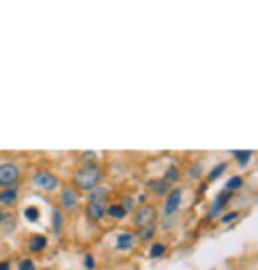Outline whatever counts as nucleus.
Listing matches in <instances>:
<instances>
[{"label":"nucleus","instance_id":"nucleus-22","mask_svg":"<svg viewBox=\"0 0 258 270\" xmlns=\"http://www.w3.org/2000/svg\"><path fill=\"white\" fill-rule=\"evenodd\" d=\"M25 218L28 221H37L39 219V209L37 207H26L25 209Z\"/></svg>","mask_w":258,"mask_h":270},{"label":"nucleus","instance_id":"nucleus-7","mask_svg":"<svg viewBox=\"0 0 258 270\" xmlns=\"http://www.w3.org/2000/svg\"><path fill=\"white\" fill-rule=\"evenodd\" d=\"M232 196H234V193H230V191H220L216 195V198H214V202L211 204V209H209V212H207V218L209 219H213V218H218V216H221V212H223V209L227 207V204L232 200Z\"/></svg>","mask_w":258,"mask_h":270},{"label":"nucleus","instance_id":"nucleus-14","mask_svg":"<svg viewBox=\"0 0 258 270\" xmlns=\"http://www.w3.org/2000/svg\"><path fill=\"white\" fill-rule=\"evenodd\" d=\"M243 184H244V179L241 178V176H232V178L227 181V184H225V191L234 193L239 188H243Z\"/></svg>","mask_w":258,"mask_h":270},{"label":"nucleus","instance_id":"nucleus-20","mask_svg":"<svg viewBox=\"0 0 258 270\" xmlns=\"http://www.w3.org/2000/svg\"><path fill=\"white\" fill-rule=\"evenodd\" d=\"M200 174H202V163H200V162L193 163V165H191L190 169H188V178L197 179Z\"/></svg>","mask_w":258,"mask_h":270},{"label":"nucleus","instance_id":"nucleus-12","mask_svg":"<svg viewBox=\"0 0 258 270\" xmlns=\"http://www.w3.org/2000/svg\"><path fill=\"white\" fill-rule=\"evenodd\" d=\"M105 214L111 216L112 219H123L125 216H127V211H125L121 204H114V205H109V207L105 209Z\"/></svg>","mask_w":258,"mask_h":270},{"label":"nucleus","instance_id":"nucleus-5","mask_svg":"<svg viewBox=\"0 0 258 270\" xmlns=\"http://www.w3.org/2000/svg\"><path fill=\"white\" fill-rule=\"evenodd\" d=\"M181 202H183V189L181 188H172L169 191L167 198H165V204H164V214L167 218H172L174 214H177L181 207Z\"/></svg>","mask_w":258,"mask_h":270},{"label":"nucleus","instance_id":"nucleus-6","mask_svg":"<svg viewBox=\"0 0 258 270\" xmlns=\"http://www.w3.org/2000/svg\"><path fill=\"white\" fill-rule=\"evenodd\" d=\"M34 182L37 188L44 189V191H55L56 188H58V184H60V181H58V178L56 176H53L51 172L48 171H41L35 174L34 178Z\"/></svg>","mask_w":258,"mask_h":270},{"label":"nucleus","instance_id":"nucleus-2","mask_svg":"<svg viewBox=\"0 0 258 270\" xmlns=\"http://www.w3.org/2000/svg\"><path fill=\"white\" fill-rule=\"evenodd\" d=\"M107 191L105 189H93V193L90 195V200H88V205H86V214L88 218L93 219V221H98L105 216V200H107Z\"/></svg>","mask_w":258,"mask_h":270},{"label":"nucleus","instance_id":"nucleus-4","mask_svg":"<svg viewBox=\"0 0 258 270\" xmlns=\"http://www.w3.org/2000/svg\"><path fill=\"white\" fill-rule=\"evenodd\" d=\"M19 181V169L16 163L5 162L0 163V186L5 189H11Z\"/></svg>","mask_w":258,"mask_h":270},{"label":"nucleus","instance_id":"nucleus-19","mask_svg":"<svg viewBox=\"0 0 258 270\" xmlns=\"http://www.w3.org/2000/svg\"><path fill=\"white\" fill-rule=\"evenodd\" d=\"M239 216H241L239 211H230V212H227V214L220 216V221L223 223V225H228V223H232V221H236V219H239Z\"/></svg>","mask_w":258,"mask_h":270},{"label":"nucleus","instance_id":"nucleus-25","mask_svg":"<svg viewBox=\"0 0 258 270\" xmlns=\"http://www.w3.org/2000/svg\"><path fill=\"white\" fill-rule=\"evenodd\" d=\"M85 267L88 270H93L95 269V260H93V256H91V255H86L85 256Z\"/></svg>","mask_w":258,"mask_h":270},{"label":"nucleus","instance_id":"nucleus-16","mask_svg":"<svg viewBox=\"0 0 258 270\" xmlns=\"http://www.w3.org/2000/svg\"><path fill=\"white\" fill-rule=\"evenodd\" d=\"M165 253H167V246L162 244V242H155V244L150 248V258H153V260L162 258Z\"/></svg>","mask_w":258,"mask_h":270},{"label":"nucleus","instance_id":"nucleus-18","mask_svg":"<svg viewBox=\"0 0 258 270\" xmlns=\"http://www.w3.org/2000/svg\"><path fill=\"white\" fill-rule=\"evenodd\" d=\"M251 155H253V151H234V158L237 160L239 165H246L250 162Z\"/></svg>","mask_w":258,"mask_h":270},{"label":"nucleus","instance_id":"nucleus-21","mask_svg":"<svg viewBox=\"0 0 258 270\" xmlns=\"http://www.w3.org/2000/svg\"><path fill=\"white\" fill-rule=\"evenodd\" d=\"M155 232H157V226H150V228L139 230V237H141L142 241H150V239L155 237Z\"/></svg>","mask_w":258,"mask_h":270},{"label":"nucleus","instance_id":"nucleus-15","mask_svg":"<svg viewBox=\"0 0 258 270\" xmlns=\"http://www.w3.org/2000/svg\"><path fill=\"white\" fill-rule=\"evenodd\" d=\"M227 167H228L227 162H221V163H218V165H214L213 169H211L209 174H207V181H214V179H218L225 171H227Z\"/></svg>","mask_w":258,"mask_h":270},{"label":"nucleus","instance_id":"nucleus-3","mask_svg":"<svg viewBox=\"0 0 258 270\" xmlns=\"http://www.w3.org/2000/svg\"><path fill=\"white\" fill-rule=\"evenodd\" d=\"M157 218H158V212L157 207L151 204H142L141 207L135 211L134 216V223L139 230H144V228H150V226H157Z\"/></svg>","mask_w":258,"mask_h":270},{"label":"nucleus","instance_id":"nucleus-11","mask_svg":"<svg viewBox=\"0 0 258 270\" xmlns=\"http://www.w3.org/2000/svg\"><path fill=\"white\" fill-rule=\"evenodd\" d=\"M46 246H48V239H46L44 235H34V237L30 239V242H28V249L34 253L42 251Z\"/></svg>","mask_w":258,"mask_h":270},{"label":"nucleus","instance_id":"nucleus-27","mask_svg":"<svg viewBox=\"0 0 258 270\" xmlns=\"http://www.w3.org/2000/svg\"><path fill=\"white\" fill-rule=\"evenodd\" d=\"M0 270H9V263H0Z\"/></svg>","mask_w":258,"mask_h":270},{"label":"nucleus","instance_id":"nucleus-10","mask_svg":"<svg viewBox=\"0 0 258 270\" xmlns=\"http://www.w3.org/2000/svg\"><path fill=\"white\" fill-rule=\"evenodd\" d=\"M148 186H150L151 189H153L155 193H157L158 196H164V195H169V191H171V182L167 181V179H158V181H151L148 182Z\"/></svg>","mask_w":258,"mask_h":270},{"label":"nucleus","instance_id":"nucleus-1","mask_svg":"<svg viewBox=\"0 0 258 270\" xmlns=\"http://www.w3.org/2000/svg\"><path fill=\"white\" fill-rule=\"evenodd\" d=\"M102 179V172L95 163H86L78 169L74 174V184L83 191H93L98 188Z\"/></svg>","mask_w":258,"mask_h":270},{"label":"nucleus","instance_id":"nucleus-13","mask_svg":"<svg viewBox=\"0 0 258 270\" xmlns=\"http://www.w3.org/2000/svg\"><path fill=\"white\" fill-rule=\"evenodd\" d=\"M16 200H18V193H16L14 188L0 191V202H2V204L12 205V204H16Z\"/></svg>","mask_w":258,"mask_h":270},{"label":"nucleus","instance_id":"nucleus-26","mask_svg":"<svg viewBox=\"0 0 258 270\" xmlns=\"http://www.w3.org/2000/svg\"><path fill=\"white\" fill-rule=\"evenodd\" d=\"M121 205H123V209H125L127 212L132 211V209H134V200H132L130 196H127V198L123 200V204H121Z\"/></svg>","mask_w":258,"mask_h":270},{"label":"nucleus","instance_id":"nucleus-23","mask_svg":"<svg viewBox=\"0 0 258 270\" xmlns=\"http://www.w3.org/2000/svg\"><path fill=\"white\" fill-rule=\"evenodd\" d=\"M53 225H55V232L56 233L62 232V212L60 211L53 212Z\"/></svg>","mask_w":258,"mask_h":270},{"label":"nucleus","instance_id":"nucleus-28","mask_svg":"<svg viewBox=\"0 0 258 270\" xmlns=\"http://www.w3.org/2000/svg\"><path fill=\"white\" fill-rule=\"evenodd\" d=\"M0 223H2V211H0Z\"/></svg>","mask_w":258,"mask_h":270},{"label":"nucleus","instance_id":"nucleus-9","mask_svg":"<svg viewBox=\"0 0 258 270\" xmlns=\"http://www.w3.org/2000/svg\"><path fill=\"white\" fill-rule=\"evenodd\" d=\"M135 246V235L130 232H123L116 237V249L120 251H128Z\"/></svg>","mask_w":258,"mask_h":270},{"label":"nucleus","instance_id":"nucleus-8","mask_svg":"<svg viewBox=\"0 0 258 270\" xmlns=\"http://www.w3.org/2000/svg\"><path fill=\"white\" fill-rule=\"evenodd\" d=\"M62 207L69 212H74L79 207V196L72 188H65L62 191Z\"/></svg>","mask_w":258,"mask_h":270},{"label":"nucleus","instance_id":"nucleus-17","mask_svg":"<svg viewBox=\"0 0 258 270\" xmlns=\"http://www.w3.org/2000/svg\"><path fill=\"white\" fill-rule=\"evenodd\" d=\"M164 179H167L169 182H176L177 179H179V169H177L176 165H171L167 169V172H165V176H164Z\"/></svg>","mask_w":258,"mask_h":270},{"label":"nucleus","instance_id":"nucleus-24","mask_svg":"<svg viewBox=\"0 0 258 270\" xmlns=\"http://www.w3.org/2000/svg\"><path fill=\"white\" fill-rule=\"evenodd\" d=\"M18 270H35V263L32 262V260H23V262L19 263Z\"/></svg>","mask_w":258,"mask_h":270}]
</instances>
